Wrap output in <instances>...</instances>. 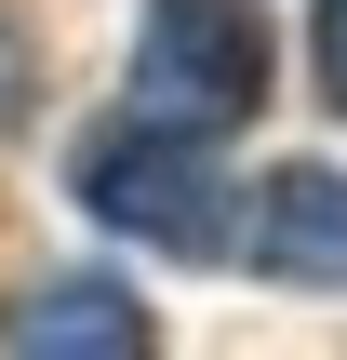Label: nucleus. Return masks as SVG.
<instances>
[{
  "label": "nucleus",
  "mask_w": 347,
  "mask_h": 360,
  "mask_svg": "<svg viewBox=\"0 0 347 360\" xmlns=\"http://www.w3.org/2000/svg\"><path fill=\"white\" fill-rule=\"evenodd\" d=\"M80 214L120 227V240H160V254H241L214 134H174V120H147V107L80 134Z\"/></svg>",
  "instance_id": "f257e3e1"
},
{
  "label": "nucleus",
  "mask_w": 347,
  "mask_h": 360,
  "mask_svg": "<svg viewBox=\"0 0 347 360\" xmlns=\"http://www.w3.org/2000/svg\"><path fill=\"white\" fill-rule=\"evenodd\" d=\"M134 107L227 147L267 107V13L254 0H147V27H134Z\"/></svg>",
  "instance_id": "f03ea898"
},
{
  "label": "nucleus",
  "mask_w": 347,
  "mask_h": 360,
  "mask_svg": "<svg viewBox=\"0 0 347 360\" xmlns=\"http://www.w3.org/2000/svg\"><path fill=\"white\" fill-rule=\"evenodd\" d=\"M0 360H160V321H147L134 281L67 267V281H40V294L0 321Z\"/></svg>",
  "instance_id": "7ed1b4c3"
},
{
  "label": "nucleus",
  "mask_w": 347,
  "mask_h": 360,
  "mask_svg": "<svg viewBox=\"0 0 347 360\" xmlns=\"http://www.w3.org/2000/svg\"><path fill=\"white\" fill-rule=\"evenodd\" d=\"M241 254H254L267 281H294V294H347V174H321V160L267 174V187H254Z\"/></svg>",
  "instance_id": "20e7f679"
},
{
  "label": "nucleus",
  "mask_w": 347,
  "mask_h": 360,
  "mask_svg": "<svg viewBox=\"0 0 347 360\" xmlns=\"http://www.w3.org/2000/svg\"><path fill=\"white\" fill-rule=\"evenodd\" d=\"M308 80H321V107L347 120V0H308Z\"/></svg>",
  "instance_id": "39448f33"
},
{
  "label": "nucleus",
  "mask_w": 347,
  "mask_h": 360,
  "mask_svg": "<svg viewBox=\"0 0 347 360\" xmlns=\"http://www.w3.org/2000/svg\"><path fill=\"white\" fill-rule=\"evenodd\" d=\"M27 120V27H0V134Z\"/></svg>",
  "instance_id": "423d86ee"
}]
</instances>
